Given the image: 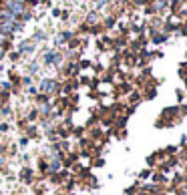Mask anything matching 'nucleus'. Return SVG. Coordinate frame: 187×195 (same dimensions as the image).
<instances>
[{
    "label": "nucleus",
    "mask_w": 187,
    "mask_h": 195,
    "mask_svg": "<svg viewBox=\"0 0 187 195\" xmlns=\"http://www.w3.org/2000/svg\"><path fill=\"white\" fill-rule=\"evenodd\" d=\"M14 26V14L10 10H2L0 12V30L2 32H10Z\"/></svg>",
    "instance_id": "1"
}]
</instances>
